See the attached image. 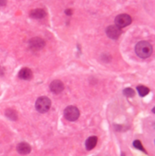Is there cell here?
<instances>
[{
	"label": "cell",
	"mask_w": 155,
	"mask_h": 156,
	"mask_svg": "<svg viewBox=\"0 0 155 156\" xmlns=\"http://www.w3.org/2000/svg\"><path fill=\"white\" fill-rule=\"evenodd\" d=\"M135 52L141 58H147L151 57L152 53V47L148 41H140L135 46Z\"/></svg>",
	"instance_id": "6da1fadb"
},
{
	"label": "cell",
	"mask_w": 155,
	"mask_h": 156,
	"mask_svg": "<svg viewBox=\"0 0 155 156\" xmlns=\"http://www.w3.org/2000/svg\"><path fill=\"white\" fill-rule=\"evenodd\" d=\"M35 107H36V110H38V112L45 113V112H47L49 109H50L51 100L46 96L39 97L37 100L36 104H35Z\"/></svg>",
	"instance_id": "7a4b0ae2"
},
{
	"label": "cell",
	"mask_w": 155,
	"mask_h": 156,
	"mask_svg": "<svg viewBox=\"0 0 155 156\" xmlns=\"http://www.w3.org/2000/svg\"><path fill=\"white\" fill-rule=\"evenodd\" d=\"M64 117L69 122H75L79 117V110L75 106H68L64 110Z\"/></svg>",
	"instance_id": "3957f363"
},
{
	"label": "cell",
	"mask_w": 155,
	"mask_h": 156,
	"mask_svg": "<svg viewBox=\"0 0 155 156\" xmlns=\"http://www.w3.org/2000/svg\"><path fill=\"white\" fill-rule=\"evenodd\" d=\"M132 17L127 14L119 15V16H117L116 18H115V24H116L117 27L121 28L129 26V25L132 23Z\"/></svg>",
	"instance_id": "277c9868"
},
{
	"label": "cell",
	"mask_w": 155,
	"mask_h": 156,
	"mask_svg": "<svg viewBox=\"0 0 155 156\" xmlns=\"http://www.w3.org/2000/svg\"><path fill=\"white\" fill-rule=\"evenodd\" d=\"M107 36L111 39H117L121 34V28L117 27L116 25H111L106 28Z\"/></svg>",
	"instance_id": "5b68a950"
},
{
	"label": "cell",
	"mask_w": 155,
	"mask_h": 156,
	"mask_svg": "<svg viewBox=\"0 0 155 156\" xmlns=\"http://www.w3.org/2000/svg\"><path fill=\"white\" fill-rule=\"evenodd\" d=\"M29 47L33 50H39L45 47V41L41 38H33L29 40Z\"/></svg>",
	"instance_id": "8992f818"
},
{
	"label": "cell",
	"mask_w": 155,
	"mask_h": 156,
	"mask_svg": "<svg viewBox=\"0 0 155 156\" xmlns=\"http://www.w3.org/2000/svg\"><path fill=\"white\" fill-rule=\"evenodd\" d=\"M49 89H50L51 92L54 93V94H58L63 91L64 89V84L61 80H58V79H56V80H53V81L50 83L49 85Z\"/></svg>",
	"instance_id": "52a82bcc"
},
{
	"label": "cell",
	"mask_w": 155,
	"mask_h": 156,
	"mask_svg": "<svg viewBox=\"0 0 155 156\" xmlns=\"http://www.w3.org/2000/svg\"><path fill=\"white\" fill-rule=\"evenodd\" d=\"M17 151L19 154L27 155L31 152V146L27 143H20L17 144Z\"/></svg>",
	"instance_id": "ba28073f"
},
{
	"label": "cell",
	"mask_w": 155,
	"mask_h": 156,
	"mask_svg": "<svg viewBox=\"0 0 155 156\" xmlns=\"http://www.w3.org/2000/svg\"><path fill=\"white\" fill-rule=\"evenodd\" d=\"M18 77L19 79H24V80H30L33 77V73L30 69L23 68L20 71L18 72Z\"/></svg>",
	"instance_id": "9c48e42d"
},
{
	"label": "cell",
	"mask_w": 155,
	"mask_h": 156,
	"mask_svg": "<svg viewBox=\"0 0 155 156\" xmlns=\"http://www.w3.org/2000/svg\"><path fill=\"white\" fill-rule=\"evenodd\" d=\"M46 11L44 9L41 8H38V9H34L30 12V17L33 18H36V19H41L43 17H46Z\"/></svg>",
	"instance_id": "30bf717a"
},
{
	"label": "cell",
	"mask_w": 155,
	"mask_h": 156,
	"mask_svg": "<svg viewBox=\"0 0 155 156\" xmlns=\"http://www.w3.org/2000/svg\"><path fill=\"white\" fill-rule=\"evenodd\" d=\"M97 142H98V138L96 136H91L87 139L86 143H85V146H86V149L88 151L92 150L95 146L97 145Z\"/></svg>",
	"instance_id": "8fae6325"
},
{
	"label": "cell",
	"mask_w": 155,
	"mask_h": 156,
	"mask_svg": "<svg viewBox=\"0 0 155 156\" xmlns=\"http://www.w3.org/2000/svg\"><path fill=\"white\" fill-rule=\"evenodd\" d=\"M6 116L11 120H17V113L16 110L12 109H7L6 110Z\"/></svg>",
	"instance_id": "7c38bea8"
},
{
	"label": "cell",
	"mask_w": 155,
	"mask_h": 156,
	"mask_svg": "<svg viewBox=\"0 0 155 156\" xmlns=\"http://www.w3.org/2000/svg\"><path fill=\"white\" fill-rule=\"evenodd\" d=\"M137 91H138L140 96L144 97V96H146L147 94H149L150 89L147 87H145V86H138L137 87Z\"/></svg>",
	"instance_id": "4fadbf2b"
},
{
	"label": "cell",
	"mask_w": 155,
	"mask_h": 156,
	"mask_svg": "<svg viewBox=\"0 0 155 156\" xmlns=\"http://www.w3.org/2000/svg\"><path fill=\"white\" fill-rule=\"evenodd\" d=\"M123 94L125 95L126 97H129V98H132L135 95V91L132 89V88H126L124 90H123Z\"/></svg>",
	"instance_id": "5bb4252c"
},
{
	"label": "cell",
	"mask_w": 155,
	"mask_h": 156,
	"mask_svg": "<svg viewBox=\"0 0 155 156\" xmlns=\"http://www.w3.org/2000/svg\"><path fill=\"white\" fill-rule=\"evenodd\" d=\"M133 146L136 148V149H139V150H141V151H144L142 145V143L140 142L139 140L134 141V142H133Z\"/></svg>",
	"instance_id": "9a60e30c"
},
{
	"label": "cell",
	"mask_w": 155,
	"mask_h": 156,
	"mask_svg": "<svg viewBox=\"0 0 155 156\" xmlns=\"http://www.w3.org/2000/svg\"><path fill=\"white\" fill-rule=\"evenodd\" d=\"M6 4H7V0H0V7L6 6Z\"/></svg>",
	"instance_id": "2e32d148"
},
{
	"label": "cell",
	"mask_w": 155,
	"mask_h": 156,
	"mask_svg": "<svg viewBox=\"0 0 155 156\" xmlns=\"http://www.w3.org/2000/svg\"><path fill=\"white\" fill-rule=\"evenodd\" d=\"M65 13L67 14V16H71V15H72V10H70V9H67L66 11H65Z\"/></svg>",
	"instance_id": "e0dca14e"
},
{
	"label": "cell",
	"mask_w": 155,
	"mask_h": 156,
	"mask_svg": "<svg viewBox=\"0 0 155 156\" xmlns=\"http://www.w3.org/2000/svg\"><path fill=\"white\" fill-rule=\"evenodd\" d=\"M121 156H125V154H124V153H121Z\"/></svg>",
	"instance_id": "ac0fdd59"
}]
</instances>
